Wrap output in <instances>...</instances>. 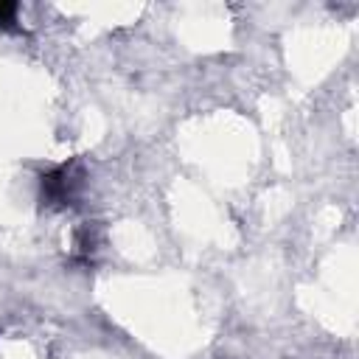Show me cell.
<instances>
[{
	"label": "cell",
	"instance_id": "obj_2",
	"mask_svg": "<svg viewBox=\"0 0 359 359\" xmlns=\"http://www.w3.org/2000/svg\"><path fill=\"white\" fill-rule=\"evenodd\" d=\"M17 22V3H0V28H14Z\"/></svg>",
	"mask_w": 359,
	"mask_h": 359
},
{
	"label": "cell",
	"instance_id": "obj_1",
	"mask_svg": "<svg viewBox=\"0 0 359 359\" xmlns=\"http://www.w3.org/2000/svg\"><path fill=\"white\" fill-rule=\"evenodd\" d=\"M81 188V171L76 163H65L39 177V199L48 208H65L76 199Z\"/></svg>",
	"mask_w": 359,
	"mask_h": 359
}]
</instances>
